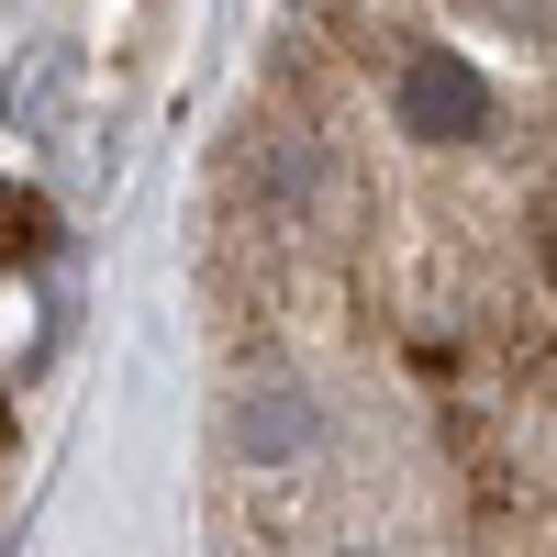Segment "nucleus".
<instances>
[{"mask_svg": "<svg viewBox=\"0 0 557 557\" xmlns=\"http://www.w3.org/2000/svg\"><path fill=\"white\" fill-rule=\"evenodd\" d=\"M201 346L212 557H557V0H290Z\"/></svg>", "mask_w": 557, "mask_h": 557, "instance_id": "f257e3e1", "label": "nucleus"}, {"mask_svg": "<svg viewBox=\"0 0 557 557\" xmlns=\"http://www.w3.org/2000/svg\"><path fill=\"white\" fill-rule=\"evenodd\" d=\"M0 446H12V412H0Z\"/></svg>", "mask_w": 557, "mask_h": 557, "instance_id": "f03ea898", "label": "nucleus"}]
</instances>
